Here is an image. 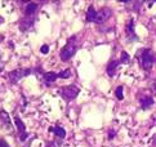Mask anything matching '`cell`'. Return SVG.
Segmentation results:
<instances>
[{
	"mask_svg": "<svg viewBox=\"0 0 156 147\" xmlns=\"http://www.w3.org/2000/svg\"><path fill=\"white\" fill-rule=\"evenodd\" d=\"M77 48H79V43H77V38H76V36L70 38L69 40H67L66 45H65V47L62 48V50H61V53H60L61 60H62L63 62L70 61L71 58H72L74 55H75L76 50H77Z\"/></svg>",
	"mask_w": 156,
	"mask_h": 147,
	"instance_id": "6da1fadb",
	"label": "cell"
},
{
	"mask_svg": "<svg viewBox=\"0 0 156 147\" xmlns=\"http://www.w3.org/2000/svg\"><path fill=\"white\" fill-rule=\"evenodd\" d=\"M58 93H60V96L63 98L66 102H70V101L75 99L77 97V94L80 93V88L76 87V85H66V87H62L58 89Z\"/></svg>",
	"mask_w": 156,
	"mask_h": 147,
	"instance_id": "7a4b0ae2",
	"label": "cell"
},
{
	"mask_svg": "<svg viewBox=\"0 0 156 147\" xmlns=\"http://www.w3.org/2000/svg\"><path fill=\"white\" fill-rule=\"evenodd\" d=\"M155 62V54L151 49H143L142 50V55H141V67L143 70L148 71L150 68L154 66Z\"/></svg>",
	"mask_w": 156,
	"mask_h": 147,
	"instance_id": "3957f363",
	"label": "cell"
},
{
	"mask_svg": "<svg viewBox=\"0 0 156 147\" xmlns=\"http://www.w3.org/2000/svg\"><path fill=\"white\" fill-rule=\"evenodd\" d=\"M31 72H32V70H30V68H17V70H13L9 72L8 79L12 84H16V83H18L22 77L28 76Z\"/></svg>",
	"mask_w": 156,
	"mask_h": 147,
	"instance_id": "277c9868",
	"label": "cell"
},
{
	"mask_svg": "<svg viewBox=\"0 0 156 147\" xmlns=\"http://www.w3.org/2000/svg\"><path fill=\"white\" fill-rule=\"evenodd\" d=\"M112 14V11L110 8H102L101 11L96 12V17H94V21L96 23H103L105 21H107Z\"/></svg>",
	"mask_w": 156,
	"mask_h": 147,
	"instance_id": "5b68a950",
	"label": "cell"
},
{
	"mask_svg": "<svg viewBox=\"0 0 156 147\" xmlns=\"http://www.w3.org/2000/svg\"><path fill=\"white\" fill-rule=\"evenodd\" d=\"M14 123H16V126H17V129H18L19 141H21V142H25L26 139L28 138V133L26 132V126H25L23 121L21 120V117L14 116Z\"/></svg>",
	"mask_w": 156,
	"mask_h": 147,
	"instance_id": "8992f818",
	"label": "cell"
},
{
	"mask_svg": "<svg viewBox=\"0 0 156 147\" xmlns=\"http://www.w3.org/2000/svg\"><path fill=\"white\" fill-rule=\"evenodd\" d=\"M35 21H36V17H35V16H26V17L19 22V28H21L22 31L30 30L32 26H34Z\"/></svg>",
	"mask_w": 156,
	"mask_h": 147,
	"instance_id": "52a82bcc",
	"label": "cell"
},
{
	"mask_svg": "<svg viewBox=\"0 0 156 147\" xmlns=\"http://www.w3.org/2000/svg\"><path fill=\"white\" fill-rule=\"evenodd\" d=\"M126 35H128L129 40H138L137 35H135V28H134V19H130L126 25Z\"/></svg>",
	"mask_w": 156,
	"mask_h": 147,
	"instance_id": "ba28073f",
	"label": "cell"
},
{
	"mask_svg": "<svg viewBox=\"0 0 156 147\" xmlns=\"http://www.w3.org/2000/svg\"><path fill=\"white\" fill-rule=\"evenodd\" d=\"M49 132L54 133L57 138H60V139H63L65 137H66V130H65L63 128H61V126H50Z\"/></svg>",
	"mask_w": 156,
	"mask_h": 147,
	"instance_id": "9c48e42d",
	"label": "cell"
},
{
	"mask_svg": "<svg viewBox=\"0 0 156 147\" xmlns=\"http://www.w3.org/2000/svg\"><path fill=\"white\" fill-rule=\"evenodd\" d=\"M141 106H142V109H145V110H147V109H150V107L154 104V98L152 97H148V96H143V97H141Z\"/></svg>",
	"mask_w": 156,
	"mask_h": 147,
	"instance_id": "30bf717a",
	"label": "cell"
},
{
	"mask_svg": "<svg viewBox=\"0 0 156 147\" xmlns=\"http://www.w3.org/2000/svg\"><path fill=\"white\" fill-rule=\"evenodd\" d=\"M43 77H44L45 83H47V84H50V83H54V81L58 79V74L49 71V72H44V74H43Z\"/></svg>",
	"mask_w": 156,
	"mask_h": 147,
	"instance_id": "8fae6325",
	"label": "cell"
},
{
	"mask_svg": "<svg viewBox=\"0 0 156 147\" xmlns=\"http://www.w3.org/2000/svg\"><path fill=\"white\" fill-rule=\"evenodd\" d=\"M119 63H120V61H111L107 65V74H108V76H113V75H115Z\"/></svg>",
	"mask_w": 156,
	"mask_h": 147,
	"instance_id": "7c38bea8",
	"label": "cell"
},
{
	"mask_svg": "<svg viewBox=\"0 0 156 147\" xmlns=\"http://www.w3.org/2000/svg\"><path fill=\"white\" fill-rule=\"evenodd\" d=\"M39 8V5L36 3H28L27 6H26V11H25V14L26 16H35V13H36Z\"/></svg>",
	"mask_w": 156,
	"mask_h": 147,
	"instance_id": "4fadbf2b",
	"label": "cell"
},
{
	"mask_svg": "<svg viewBox=\"0 0 156 147\" xmlns=\"http://www.w3.org/2000/svg\"><path fill=\"white\" fill-rule=\"evenodd\" d=\"M0 119L4 121V124L6 126H8V129L9 128H12V123H11V117H9V115H8V112L6 111H4V110H1L0 111Z\"/></svg>",
	"mask_w": 156,
	"mask_h": 147,
	"instance_id": "5bb4252c",
	"label": "cell"
},
{
	"mask_svg": "<svg viewBox=\"0 0 156 147\" xmlns=\"http://www.w3.org/2000/svg\"><path fill=\"white\" fill-rule=\"evenodd\" d=\"M96 9H94V6L93 5H90L89 8H88V11H87V21L88 22H93L94 21V16H96Z\"/></svg>",
	"mask_w": 156,
	"mask_h": 147,
	"instance_id": "9a60e30c",
	"label": "cell"
},
{
	"mask_svg": "<svg viewBox=\"0 0 156 147\" xmlns=\"http://www.w3.org/2000/svg\"><path fill=\"white\" fill-rule=\"evenodd\" d=\"M71 75H72L71 70L67 68V70H63V71H61V72H58V77H61V79H69V77H71Z\"/></svg>",
	"mask_w": 156,
	"mask_h": 147,
	"instance_id": "2e32d148",
	"label": "cell"
},
{
	"mask_svg": "<svg viewBox=\"0 0 156 147\" xmlns=\"http://www.w3.org/2000/svg\"><path fill=\"white\" fill-rule=\"evenodd\" d=\"M115 96H116V98H118V99H123V98H124V87L120 85V87L116 88Z\"/></svg>",
	"mask_w": 156,
	"mask_h": 147,
	"instance_id": "e0dca14e",
	"label": "cell"
},
{
	"mask_svg": "<svg viewBox=\"0 0 156 147\" xmlns=\"http://www.w3.org/2000/svg\"><path fill=\"white\" fill-rule=\"evenodd\" d=\"M129 61H130L129 54L126 53L125 50H123L121 52V57H120V62H121V63H129Z\"/></svg>",
	"mask_w": 156,
	"mask_h": 147,
	"instance_id": "ac0fdd59",
	"label": "cell"
},
{
	"mask_svg": "<svg viewBox=\"0 0 156 147\" xmlns=\"http://www.w3.org/2000/svg\"><path fill=\"white\" fill-rule=\"evenodd\" d=\"M61 141H62V139H61ZM61 141H60V138H57L56 141H52L50 143H48L47 147H61Z\"/></svg>",
	"mask_w": 156,
	"mask_h": 147,
	"instance_id": "d6986e66",
	"label": "cell"
},
{
	"mask_svg": "<svg viewBox=\"0 0 156 147\" xmlns=\"http://www.w3.org/2000/svg\"><path fill=\"white\" fill-rule=\"evenodd\" d=\"M40 52L43 54H47V53H49V45H47V44H44L43 47L40 48Z\"/></svg>",
	"mask_w": 156,
	"mask_h": 147,
	"instance_id": "ffe728a7",
	"label": "cell"
},
{
	"mask_svg": "<svg viewBox=\"0 0 156 147\" xmlns=\"http://www.w3.org/2000/svg\"><path fill=\"white\" fill-rule=\"evenodd\" d=\"M0 147H9V145L6 143V141H4L3 138H0Z\"/></svg>",
	"mask_w": 156,
	"mask_h": 147,
	"instance_id": "44dd1931",
	"label": "cell"
},
{
	"mask_svg": "<svg viewBox=\"0 0 156 147\" xmlns=\"http://www.w3.org/2000/svg\"><path fill=\"white\" fill-rule=\"evenodd\" d=\"M113 136H115V132H110V134H108V139H112V138H113Z\"/></svg>",
	"mask_w": 156,
	"mask_h": 147,
	"instance_id": "7402d4cb",
	"label": "cell"
},
{
	"mask_svg": "<svg viewBox=\"0 0 156 147\" xmlns=\"http://www.w3.org/2000/svg\"><path fill=\"white\" fill-rule=\"evenodd\" d=\"M152 90H154V92L156 93V80L154 81V83H152Z\"/></svg>",
	"mask_w": 156,
	"mask_h": 147,
	"instance_id": "603a6c76",
	"label": "cell"
},
{
	"mask_svg": "<svg viewBox=\"0 0 156 147\" xmlns=\"http://www.w3.org/2000/svg\"><path fill=\"white\" fill-rule=\"evenodd\" d=\"M3 22H4V18H3V17H0V23H3Z\"/></svg>",
	"mask_w": 156,
	"mask_h": 147,
	"instance_id": "cb8c5ba5",
	"label": "cell"
},
{
	"mask_svg": "<svg viewBox=\"0 0 156 147\" xmlns=\"http://www.w3.org/2000/svg\"><path fill=\"white\" fill-rule=\"evenodd\" d=\"M0 41H1V39H0ZM0 60H1V58H0Z\"/></svg>",
	"mask_w": 156,
	"mask_h": 147,
	"instance_id": "d4e9b609",
	"label": "cell"
}]
</instances>
